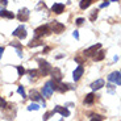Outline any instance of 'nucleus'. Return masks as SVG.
<instances>
[{
  "label": "nucleus",
  "instance_id": "nucleus-1",
  "mask_svg": "<svg viewBox=\"0 0 121 121\" xmlns=\"http://www.w3.org/2000/svg\"><path fill=\"white\" fill-rule=\"evenodd\" d=\"M53 82V90H55V91H59V92H66L67 90H70V88H73V87H70L67 83H62L59 80V82H55V80H52Z\"/></svg>",
  "mask_w": 121,
  "mask_h": 121
},
{
  "label": "nucleus",
  "instance_id": "nucleus-2",
  "mask_svg": "<svg viewBox=\"0 0 121 121\" xmlns=\"http://www.w3.org/2000/svg\"><path fill=\"white\" fill-rule=\"evenodd\" d=\"M38 65H39V71H41V75H43V76L49 75V73L52 71V66H50L46 60H42V59L38 60Z\"/></svg>",
  "mask_w": 121,
  "mask_h": 121
},
{
  "label": "nucleus",
  "instance_id": "nucleus-3",
  "mask_svg": "<svg viewBox=\"0 0 121 121\" xmlns=\"http://www.w3.org/2000/svg\"><path fill=\"white\" fill-rule=\"evenodd\" d=\"M49 33H50V28H49V25H42V26L37 28V29L34 30V36H36V38L48 36Z\"/></svg>",
  "mask_w": 121,
  "mask_h": 121
},
{
  "label": "nucleus",
  "instance_id": "nucleus-4",
  "mask_svg": "<svg viewBox=\"0 0 121 121\" xmlns=\"http://www.w3.org/2000/svg\"><path fill=\"white\" fill-rule=\"evenodd\" d=\"M100 49H101V45H100V43L91 46V48H88L87 50H84V55H87V57H95L96 53L99 52Z\"/></svg>",
  "mask_w": 121,
  "mask_h": 121
},
{
  "label": "nucleus",
  "instance_id": "nucleus-5",
  "mask_svg": "<svg viewBox=\"0 0 121 121\" xmlns=\"http://www.w3.org/2000/svg\"><path fill=\"white\" fill-rule=\"evenodd\" d=\"M108 80L109 82H113L115 84H117V86H120L121 84V74H120V71H115V73L109 74Z\"/></svg>",
  "mask_w": 121,
  "mask_h": 121
},
{
  "label": "nucleus",
  "instance_id": "nucleus-6",
  "mask_svg": "<svg viewBox=\"0 0 121 121\" xmlns=\"http://www.w3.org/2000/svg\"><path fill=\"white\" fill-rule=\"evenodd\" d=\"M53 82H48L45 86H43V88H42V95L45 97H50L53 95Z\"/></svg>",
  "mask_w": 121,
  "mask_h": 121
},
{
  "label": "nucleus",
  "instance_id": "nucleus-7",
  "mask_svg": "<svg viewBox=\"0 0 121 121\" xmlns=\"http://www.w3.org/2000/svg\"><path fill=\"white\" fill-rule=\"evenodd\" d=\"M13 36H15V37H18L20 39H24L25 37H26V29H25V26L20 25V26H18L17 29L13 32Z\"/></svg>",
  "mask_w": 121,
  "mask_h": 121
},
{
  "label": "nucleus",
  "instance_id": "nucleus-8",
  "mask_svg": "<svg viewBox=\"0 0 121 121\" xmlns=\"http://www.w3.org/2000/svg\"><path fill=\"white\" fill-rule=\"evenodd\" d=\"M49 28H52V30L54 32V33H62V32L65 30V25L60 24V22H57V21L52 22Z\"/></svg>",
  "mask_w": 121,
  "mask_h": 121
},
{
  "label": "nucleus",
  "instance_id": "nucleus-9",
  "mask_svg": "<svg viewBox=\"0 0 121 121\" xmlns=\"http://www.w3.org/2000/svg\"><path fill=\"white\" fill-rule=\"evenodd\" d=\"M17 18L20 20V21H26L28 18H29V11H28L26 8L20 9L18 13H17Z\"/></svg>",
  "mask_w": 121,
  "mask_h": 121
},
{
  "label": "nucleus",
  "instance_id": "nucleus-10",
  "mask_svg": "<svg viewBox=\"0 0 121 121\" xmlns=\"http://www.w3.org/2000/svg\"><path fill=\"white\" fill-rule=\"evenodd\" d=\"M53 112L54 113H60L62 116H65V117H67V116H70V111L66 108H63V107H60V105H57L54 109H53Z\"/></svg>",
  "mask_w": 121,
  "mask_h": 121
},
{
  "label": "nucleus",
  "instance_id": "nucleus-11",
  "mask_svg": "<svg viewBox=\"0 0 121 121\" xmlns=\"http://www.w3.org/2000/svg\"><path fill=\"white\" fill-rule=\"evenodd\" d=\"M30 99L34 100V101H42L43 105H45V100H43V97L41 96V95H39L37 91H34V90L30 91Z\"/></svg>",
  "mask_w": 121,
  "mask_h": 121
},
{
  "label": "nucleus",
  "instance_id": "nucleus-12",
  "mask_svg": "<svg viewBox=\"0 0 121 121\" xmlns=\"http://www.w3.org/2000/svg\"><path fill=\"white\" fill-rule=\"evenodd\" d=\"M83 73H84V69H83V66H79L78 69L74 71V74H73V78H74V80H79V79L82 78V75H83Z\"/></svg>",
  "mask_w": 121,
  "mask_h": 121
},
{
  "label": "nucleus",
  "instance_id": "nucleus-13",
  "mask_svg": "<svg viewBox=\"0 0 121 121\" xmlns=\"http://www.w3.org/2000/svg\"><path fill=\"white\" fill-rule=\"evenodd\" d=\"M52 76H53V80L55 82H59L60 79H62V74H60V70L59 69H52Z\"/></svg>",
  "mask_w": 121,
  "mask_h": 121
},
{
  "label": "nucleus",
  "instance_id": "nucleus-14",
  "mask_svg": "<svg viewBox=\"0 0 121 121\" xmlns=\"http://www.w3.org/2000/svg\"><path fill=\"white\" fill-rule=\"evenodd\" d=\"M52 11L54 13H58V15H59V13H62L65 11V5L63 4H60V3H55L54 5L52 7Z\"/></svg>",
  "mask_w": 121,
  "mask_h": 121
},
{
  "label": "nucleus",
  "instance_id": "nucleus-15",
  "mask_svg": "<svg viewBox=\"0 0 121 121\" xmlns=\"http://www.w3.org/2000/svg\"><path fill=\"white\" fill-rule=\"evenodd\" d=\"M104 86V80L103 79H99V80H96V82H94L92 84H91V88L94 91H96V90H100V88Z\"/></svg>",
  "mask_w": 121,
  "mask_h": 121
},
{
  "label": "nucleus",
  "instance_id": "nucleus-16",
  "mask_svg": "<svg viewBox=\"0 0 121 121\" xmlns=\"http://www.w3.org/2000/svg\"><path fill=\"white\" fill-rule=\"evenodd\" d=\"M0 17H5V18H11V20H12V18L15 17V15H13L12 12L5 11V9H1V11H0Z\"/></svg>",
  "mask_w": 121,
  "mask_h": 121
},
{
  "label": "nucleus",
  "instance_id": "nucleus-17",
  "mask_svg": "<svg viewBox=\"0 0 121 121\" xmlns=\"http://www.w3.org/2000/svg\"><path fill=\"white\" fill-rule=\"evenodd\" d=\"M41 45H43V42L41 41V39H38V38H34V39H32L29 42V48H36V46H41Z\"/></svg>",
  "mask_w": 121,
  "mask_h": 121
},
{
  "label": "nucleus",
  "instance_id": "nucleus-18",
  "mask_svg": "<svg viewBox=\"0 0 121 121\" xmlns=\"http://www.w3.org/2000/svg\"><path fill=\"white\" fill-rule=\"evenodd\" d=\"M95 101V95L94 94H88L87 96H86V99H84V104H92Z\"/></svg>",
  "mask_w": 121,
  "mask_h": 121
},
{
  "label": "nucleus",
  "instance_id": "nucleus-19",
  "mask_svg": "<svg viewBox=\"0 0 121 121\" xmlns=\"http://www.w3.org/2000/svg\"><path fill=\"white\" fill-rule=\"evenodd\" d=\"M91 3H92V0H82V1H80V8L82 9L88 8V7L91 5Z\"/></svg>",
  "mask_w": 121,
  "mask_h": 121
},
{
  "label": "nucleus",
  "instance_id": "nucleus-20",
  "mask_svg": "<svg viewBox=\"0 0 121 121\" xmlns=\"http://www.w3.org/2000/svg\"><path fill=\"white\" fill-rule=\"evenodd\" d=\"M97 53H99V54L94 57V58H95V60H101V59L104 58V55H105V53H104L103 50H101V52H97Z\"/></svg>",
  "mask_w": 121,
  "mask_h": 121
},
{
  "label": "nucleus",
  "instance_id": "nucleus-21",
  "mask_svg": "<svg viewBox=\"0 0 121 121\" xmlns=\"http://www.w3.org/2000/svg\"><path fill=\"white\" fill-rule=\"evenodd\" d=\"M28 109H29V111H38L39 105H38V104H36V103H32L29 107H28Z\"/></svg>",
  "mask_w": 121,
  "mask_h": 121
},
{
  "label": "nucleus",
  "instance_id": "nucleus-22",
  "mask_svg": "<svg viewBox=\"0 0 121 121\" xmlns=\"http://www.w3.org/2000/svg\"><path fill=\"white\" fill-rule=\"evenodd\" d=\"M17 71H18V75H20V76H22L25 73H26V71H25V69H24V67H21V66L17 67Z\"/></svg>",
  "mask_w": 121,
  "mask_h": 121
},
{
  "label": "nucleus",
  "instance_id": "nucleus-23",
  "mask_svg": "<svg viewBox=\"0 0 121 121\" xmlns=\"http://www.w3.org/2000/svg\"><path fill=\"white\" fill-rule=\"evenodd\" d=\"M18 94H20V95H21V96H22V99H25V97H26V95H25V91H24V88H22L21 87V86H20V87H18Z\"/></svg>",
  "mask_w": 121,
  "mask_h": 121
},
{
  "label": "nucleus",
  "instance_id": "nucleus-24",
  "mask_svg": "<svg viewBox=\"0 0 121 121\" xmlns=\"http://www.w3.org/2000/svg\"><path fill=\"white\" fill-rule=\"evenodd\" d=\"M52 115H54V112H48V113H45V116H43V121H46V120H49V118L52 117Z\"/></svg>",
  "mask_w": 121,
  "mask_h": 121
},
{
  "label": "nucleus",
  "instance_id": "nucleus-25",
  "mask_svg": "<svg viewBox=\"0 0 121 121\" xmlns=\"http://www.w3.org/2000/svg\"><path fill=\"white\" fill-rule=\"evenodd\" d=\"M7 4H8V0H0V9H1V8H5Z\"/></svg>",
  "mask_w": 121,
  "mask_h": 121
},
{
  "label": "nucleus",
  "instance_id": "nucleus-26",
  "mask_svg": "<svg viewBox=\"0 0 121 121\" xmlns=\"http://www.w3.org/2000/svg\"><path fill=\"white\" fill-rule=\"evenodd\" d=\"M7 103H5V100L3 99V97H0V108H5Z\"/></svg>",
  "mask_w": 121,
  "mask_h": 121
},
{
  "label": "nucleus",
  "instance_id": "nucleus-27",
  "mask_svg": "<svg viewBox=\"0 0 121 121\" xmlns=\"http://www.w3.org/2000/svg\"><path fill=\"white\" fill-rule=\"evenodd\" d=\"M37 73H38L37 70H29L28 71V74H30V76H37Z\"/></svg>",
  "mask_w": 121,
  "mask_h": 121
},
{
  "label": "nucleus",
  "instance_id": "nucleus-28",
  "mask_svg": "<svg viewBox=\"0 0 121 121\" xmlns=\"http://www.w3.org/2000/svg\"><path fill=\"white\" fill-rule=\"evenodd\" d=\"M96 16H97V11L95 9V11H94V13H92V15H91V17H90V18H91V21H94Z\"/></svg>",
  "mask_w": 121,
  "mask_h": 121
},
{
  "label": "nucleus",
  "instance_id": "nucleus-29",
  "mask_svg": "<svg viewBox=\"0 0 121 121\" xmlns=\"http://www.w3.org/2000/svg\"><path fill=\"white\" fill-rule=\"evenodd\" d=\"M92 116H94V118L91 121H101V117H100V116H96V115H92Z\"/></svg>",
  "mask_w": 121,
  "mask_h": 121
},
{
  "label": "nucleus",
  "instance_id": "nucleus-30",
  "mask_svg": "<svg viewBox=\"0 0 121 121\" xmlns=\"http://www.w3.org/2000/svg\"><path fill=\"white\" fill-rule=\"evenodd\" d=\"M83 22H84V18H82V17H80V18H78V20H76V24H78V25H82Z\"/></svg>",
  "mask_w": 121,
  "mask_h": 121
},
{
  "label": "nucleus",
  "instance_id": "nucleus-31",
  "mask_svg": "<svg viewBox=\"0 0 121 121\" xmlns=\"http://www.w3.org/2000/svg\"><path fill=\"white\" fill-rule=\"evenodd\" d=\"M3 53H4V49L0 48V59H1V55H3Z\"/></svg>",
  "mask_w": 121,
  "mask_h": 121
},
{
  "label": "nucleus",
  "instance_id": "nucleus-32",
  "mask_svg": "<svg viewBox=\"0 0 121 121\" xmlns=\"http://www.w3.org/2000/svg\"><path fill=\"white\" fill-rule=\"evenodd\" d=\"M74 37H75V38H79V33H78V32H74Z\"/></svg>",
  "mask_w": 121,
  "mask_h": 121
},
{
  "label": "nucleus",
  "instance_id": "nucleus-33",
  "mask_svg": "<svg viewBox=\"0 0 121 121\" xmlns=\"http://www.w3.org/2000/svg\"><path fill=\"white\" fill-rule=\"evenodd\" d=\"M100 7H101V8H104V7H108V3H103Z\"/></svg>",
  "mask_w": 121,
  "mask_h": 121
},
{
  "label": "nucleus",
  "instance_id": "nucleus-34",
  "mask_svg": "<svg viewBox=\"0 0 121 121\" xmlns=\"http://www.w3.org/2000/svg\"><path fill=\"white\" fill-rule=\"evenodd\" d=\"M112 1H118V0H112Z\"/></svg>",
  "mask_w": 121,
  "mask_h": 121
}]
</instances>
